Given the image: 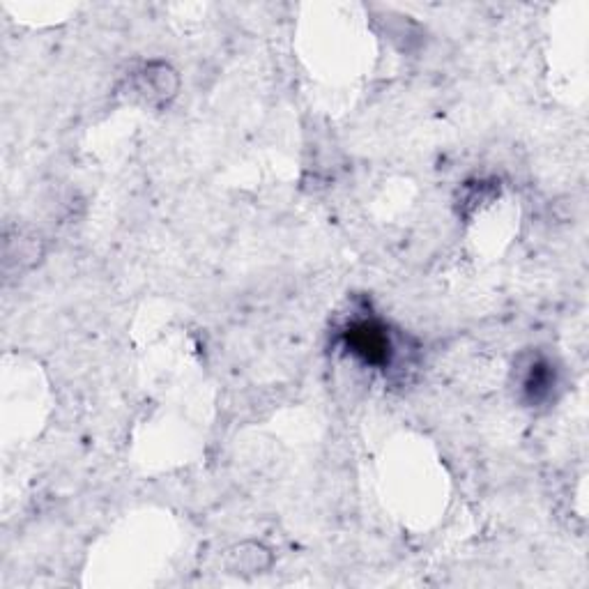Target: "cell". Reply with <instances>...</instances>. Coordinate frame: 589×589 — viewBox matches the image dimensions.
<instances>
[{
  "label": "cell",
  "mask_w": 589,
  "mask_h": 589,
  "mask_svg": "<svg viewBox=\"0 0 589 589\" xmlns=\"http://www.w3.org/2000/svg\"><path fill=\"white\" fill-rule=\"evenodd\" d=\"M175 88H178V81H175L171 67L166 65H150L141 76V90H148L145 93L148 97L166 99L175 93Z\"/></svg>",
  "instance_id": "obj_2"
},
{
  "label": "cell",
  "mask_w": 589,
  "mask_h": 589,
  "mask_svg": "<svg viewBox=\"0 0 589 589\" xmlns=\"http://www.w3.org/2000/svg\"><path fill=\"white\" fill-rule=\"evenodd\" d=\"M346 341L348 348L357 357H362L366 364L382 366L389 364V359H392V343H389L385 327L373 323V320H359V323L350 325Z\"/></svg>",
  "instance_id": "obj_1"
}]
</instances>
